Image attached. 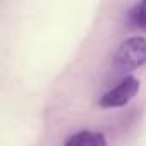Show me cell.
Listing matches in <instances>:
<instances>
[{
  "mask_svg": "<svg viewBox=\"0 0 146 146\" xmlns=\"http://www.w3.org/2000/svg\"><path fill=\"white\" fill-rule=\"evenodd\" d=\"M146 64V38L143 36H132L124 40L115 55H113V65L117 70H136L141 65Z\"/></svg>",
  "mask_w": 146,
  "mask_h": 146,
  "instance_id": "obj_1",
  "label": "cell"
},
{
  "mask_svg": "<svg viewBox=\"0 0 146 146\" xmlns=\"http://www.w3.org/2000/svg\"><path fill=\"white\" fill-rule=\"evenodd\" d=\"M137 91H139V79H136L134 76H127L117 86H113L112 90L103 93V96L100 98L98 105L103 107V108L124 107L137 95Z\"/></svg>",
  "mask_w": 146,
  "mask_h": 146,
  "instance_id": "obj_2",
  "label": "cell"
},
{
  "mask_svg": "<svg viewBox=\"0 0 146 146\" xmlns=\"http://www.w3.org/2000/svg\"><path fill=\"white\" fill-rule=\"evenodd\" d=\"M64 146H107V137L96 131H79L70 134Z\"/></svg>",
  "mask_w": 146,
  "mask_h": 146,
  "instance_id": "obj_3",
  "label": "cell"
},
{
  "mask_svg": "<svg viewBox=\"0 0 146 146\" xmlns=\"http://www.w3.org/2000/svg\"><path fill=\"white\" fill-rule=\"evenodd\" d=\"M127 23L132 29L146 31V0L132 5V9L127 12Z\"/></svg>",
  "mask_w": 146,
  "mask_h": 146,
  "instance_id": "obj_4",
  "label": "cell"
}]
</instances>
